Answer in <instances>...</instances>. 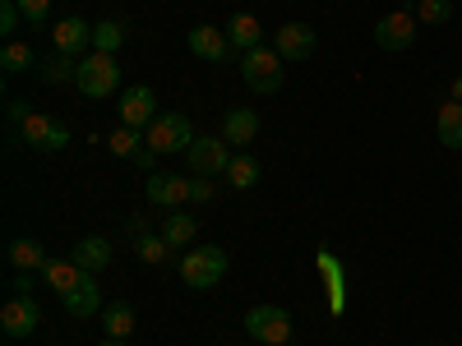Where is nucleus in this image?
Returning <instances> with one entry per match:
<instances>
[{"label":"nucleus","mask_w":462,"mask_h":346,"mask_svg":"<svg viewBox=\"0 0 462 346\" xmlns=\"http://www.w3.org/2000/svg\"><path fill=\"white\" fill-rule=\"evenodd\" d=\"M416 32H420L416 10H393V14H383L374 23V47L379 51H407L416 42Z\"/></svg>","instance_id":"obj_8"},{"label":"nucleus","mask_w":462,"mask_h":346,"mask_svg":"<svg viewBox=\"0 0 462 346\" xmlns=\"http://www.w3.org/2000/svg\"><path fill=\"white\" fill-rule=\"evenodd\" d=\"M42 278H47V287L56 291V296H65L74 282L84 278V268L74 263V259H47V268H42Z\"/></svg>","instance_id":"obj_21"},{"label":"nucleus","mask_w":462,"mask_h":346,"mask_svg":"<svg viewBox=\"0 0 462 346\" xmlns=\"http://www.w3.org/2000/svg\"><path fill=\"white\" fill-rule=\"evenodd\" d=\"M37 323H42V310H37L32 296H10L5 310H0V332L14 337V341L28 337V332H37Z\"/></svg>","instance_id":"obj_9"},{"label":"nucleus","mask_w":462,"mask_h":346,"mask_svg":"<svg viewBox=\"0 0 462 346\" xmlns=\"http://www.w3.org/2000/svg\"><path fill=\"white\" fill-rule=\"evenodd\" d=\"M19 134H23V143L32 152H65L69 148L65 121H56V115H47V111H28L23 121H19Z\"/></svg>","instance_id":"obj_5"},{"label":"nucleus","mask_w":462,"mask_h":346,"mask_svg":"<svg viewBox=\"0 0 462 346\" xmlns=\"http://www.w3.org/2000/svg\"><path fill=\"white\" fill-rule=\"evenodd\" d=\"M23 115H28V111H23V102H19V97H10V121L19 125V121H23Z\"/></svg>","instance_id":"obj_36"},{"label":"nucleus","mask_w":462,"mask_h":346,"mask_svg":"<svg viewBox=\"0 0 462 346\" xmlns=\"http://www.w3.org/2000/svg\"><path fill=\"white\" fill-rule=\"evenodd\" d=\"M195 236H199V222H195V217L180 213V208H176V213H167V222H162V241H167L171 250H185Z\"/></svg>","instance_id":"obj_19"},{"label":"nucleus","mask_w":462,"mask_h":346,"mask_svg":"<svg viewBox=\"0 0 462 346\" xmlns=\"http://www.w3.org/2000/svg\"><path fill=\"white\" fill-rule=\"evenodd\" d=\"M65 314L69 319H93L97 310H102V291H97V273H84L79 282H74L65 296Z\"/></svg>","instance_id":"obj_12"},{"label":"nucleus","mask_w":462,"mask_h":346,"mask_svg":"<svg viewBox=\"0 0 462 346\" xmlns=\"http://www.w3.org/2000/svg\"><path fill=\"white\" fill-rule=\"evenodd\" d=\"M51 42H56V51H65V56H74V51H84L88 42H93V23H84V19H60L56 28H51Z\"/></svg>","instance_id":"obj_15"},{"label":"nucleus","mask_w":462,"mask_h":346,"mask_svg":"<svg viewBox=\"0 0 462 346\" xmlns=\"http://www.w3.org/2000/svg\"><path fill=\"white\" fill-rule=\"evenodd\" d=\"M199 134H195V125L185 121L180 111H158V121H152L148 130H143V143L152 148V152H189V143H195Z\"/></svg>","instance_id":"obj_3"},{"label":"nucleus","mask_w":462,"mask_h":346,"mask_svg":"<svg viewBox=\"0 0 462 346\" xmlns=\"http://www.w3.org/2000/svg\"><path fill=\"white\" fill-rule=\"evenodd\" d=\"M69 259H74V263H79V268H84V273H102V268L111 263V245H106L102 236H84L79 245H74V250H69Z\"/></svg>","instance_id":"obj_17"},{"label":"nucleus","mask_w":462,"mask_h":346,"mask_svg":"<svg viewBox=\"0 0 462 346\" xmlns=\"http://www.w3.org/2000/svg\"><path fill=\"white\" fill-rule=\"evenodd\" d=\"M152 121H158V97H152V88H130L121 97V125L148 130Z\"/></svg>","instance_id":"obj_13"},{"label":"nucleus","mask_w":462,"mask_h":346,"mask_svg":"<svg viewBox=\"0 0 462 346\" xmlns=\"http://www.w3.org/2000/svg\"><path fill=\"white\" fill-rule=\"evenodd\" d=\"M74 88H79L84 97H111L116 88H121V65H116V56H84L79 60V74H74Z\"/></svg>","instance_id":"obj_4"},{"label":"nucleus","mask_w":462,"mask_h":346,"mask_svg":"<svg viewBox=\"0 0 462 346\" xmlns=\"http://www.w3.org/2000/svg\"><path fill=\"white\" fill-rule=\"evenodd\" d=\"M47 74V84H60V79H74V74H79V60L74 56H65V51H56V60L42 69Z\"/></svg>","instance_id":"obj_30"},{"label":"nucleus","mask_w":462,"mask_h":346,"mask_svg":"<svg viewBox=\"0 0 462 346\" xmlns=\"http://www.w3.org/2000/svg\"><path fill=\"white\" fill-rule=\"evenodd\" d=\"M167 254H171V245L162 236H148V231L139 236V259L143 263H167Z\"/></svg>","instance_id":"obj_29"},{"label":"nucleus","mask_w":462,"mask_h":346,"mask_svg":"<svg viewBox=\"0 0 462 346\" xmlns=\"http://www.w3.org/2000/svg\"><path fill=\"white\" fill-rule=\"evenodd\" d=\"M143 195H148V204L152 208H180V204H189V176H162V171H152L148 176V185H143Z\"/></svg>","instance_id":"obj_11"},{"label":"nucleus","mask_w":462,"mask_h":346,"mask_svg":"<svg viewBox=\"0 0 462 346\" xmlns=\"http://www.w3.org/2000/svg\"><path fill=\"white\" fill-rule=\"evenodd\" d=\"M226 185H231V189H250V185H259V162H254V158H231V167H226Z\"/></svg>","instance_id":"obj_25"},{"label":"nucleus","mask_w":462,"mask_h":346,"mask_svg":"<svg viewBox=\"0 0 462 346\" xmlns=\"http://www.w3.org/2000/svg\"><path fill=\"white\" fill-rule=\"evenodd\" d=\"M213 195H217L213 176H189V204H213Z\"/></svg>","instance_id":"obj_32"},{"label":"nucleus","mask_w":462,"mask_h":346,"mask_svg":"<svg viewBox=\"0 0 462 346\" xmlns=\"http://www.w3.org/2000/svg\"><path fill=\"white\" fill-rule=\"evenodd\" d=\"M0 65H5L10 74H19V69H32V65H37V56H32V47H28V42H5V51H0Z\"/></svg>","instance_id":"obj_27"},{"label":"nucleus","mask_w":462,"mask_h":346,"mask_svg":"<svg viewBox=\"0 0 462 346\" xmlns=\"http://www.w3.org/2000/svg\"><path fill=\"white\" fill-rule=\"evenodd\" d=\"M185 167H189V176H226V167H231V143L217 134H199L195 143H189V152H185Z\"/></svg>","instance_id":"obj_7"},{"label":"nucleus","mask_w":462,"mask_h":346,"mask_svg":"<svg viewBox=\"0 0 462 346\" xmlns=\"http://www.w3.org/2000/svg\"><path fill=\"white\" fill-rule=\"evenodd\" d=\"M19 0H0V32H5L10 37V42H14V32H19Z\"/></svg>","instance_id":"obj_33"},{"label":"nucleus","mask_w":462,"mask_h":346,"mask_svg":"<svg viewBox=\"0 0 462 346\" xmlns=\"http://www.w3.org/2000/svg\"><path fill=\"white\" fill-rule=\"evenodd\" d=\"M121 47H125V23H121V19H102V23L93 28V51L116 56Z\"/></svg>","instance_id":"obj_24"},{"label":"nucleus","mask_w":462,"mask_h":346,"mask_svg":"<svg viewBox=\"0 0 462 346\" xmlns=\"http://www.w3.org/2000/svg\"><path fill=\"white\" fill-rule=\"evenodd\" d=\"M102 332L116 337V341H125L134 332V310H130L125 300H116V305H106V310H102Z\"/></svg>","instance_id":"obj_22"},{"label":"nucleus","mask_w":462,"mask_h":346,"mask_svg":"<svg viewBox=\"0 0 462 346\" xmlns=\"http://www.w3.org/2000/svg\"><path fill=\"white\" fill-rule=\"evenodd\" d=\"M245 332L263 346H287L296 328H291V314L278 310V305H254V310L245 314Z\"/></svg>","instance_id":"obj_6"},{"label":"nucleus","mask_w":462,"mask_h":346,"mask_svg":"<svg viewBox=\"0 0 462 346\" xmlns=\"http://www.w3.org/2000/svg\"><path fill=\"white\" fill-rule=\"evenodd\" d=\"M416 19H420V28H435V23H448L453 19V0H420L416 5Z\"/></svg>","instance_id":"obj_28"},{"label":"nucleus","mask_w":462,"mask_h":346,"mask_svg":"<svg viewBox=\"0 0 462 346\" xmlns=\"http://www.w3.org/2000/svg\"><path fill=\"white\" fill-rule=\"evenodd\" d=\"M189 51H195L199 60L208 65H222L231 42H226V28H213V23H199V28H189Z\"/></svg>","instance_id":"obj_14"},{"label":"nucleus","mask_w":462,"mask_h":346,"mask_svg":"<svg viewBox=\"0 0 462 346\" xmlns=\"http://www.w3.org/2000/svg\"><path fill=\"white\" fill-rule=\"evenodd\" d=\"M448 97H453V102H462V74H457V79H453V88H448Z\"/></svg>","instance_id":"obj_37"},{"label":"nucleus","mask_w":462,"mask_h":346,"mask_svg":"<svg viewBox=\"0 0 462 346\" xmlns=\"http://www.w3.org/2000/svg\"><path fill=\"white\" fill-rule=\"evenodd\" d=\"M10 268L14 273H32V268H47V250L37 241H10Z\"/></svg>","instance_id":"obj_23"},{"label":"nucleus","mask_w":462,"mask_h":346,"mask_svg":"<svg viewBox=\"0 0 462 346\" xmlns=\"http://www.w3.org/2000/svg\"><path fill=\"white\" fill-rule=\"evenodd\" d=\"M282 69H287V60H282L273 47H254V51H245V60H241V79L250 84V93L273 97V93H282Z\"/></svg>","instance_id":"obj_1"},{"label":"nucleus","mask_w":462,"mask_h":346,"mask_svg":"<svg viewBox=\"0 0 462 346\" xmlns=\"http://www.w3.org/2000/svg\"><path fill=\"white\" fill-rule=\"evenodd\" d=\"M139 139H143V130H130V125H121L116 134H106V148L116 152V158H134V152L143 148Z\"/></svg>","instance_id":"obj_26"},{"label":"nucleus","mask_w":462,"mask_h":346,"mask_svg":"<svg viewBox=\"0 0 462 346\" xmlns=\"http://www.w3.org/2000/svg\"><path fill=\"white\" fill-rule=\"evenodd\" d=\"M315 28L310 23H282L278 37H273V51L287 60V65H300V60H310L315 56Z\"/></svg>","instance_id":"obj_10"},{"label":"nucleus","mask_w":462,"mask_h":346,"mask_svg":"<svg viewBox=\"0 0 462 346\" xmlns=\"http://www.w3.org/2000/svg\"><path fill=\"white\" fill-rule=\"evenodd\" d=\"M222 278H226V250H217V245L189 250V254L180 259V282H185L189 291H213Z\"/></svg>","instance_id":"obj_2"},{"label":"nucleus","mask_w":462,"mask_h":346,"mask_svg":"<svg viewBox=\"0 0 462 346\" xmlns=\"http://www.w3.org/2000/svg\"><path fill=\"white\" fill-rule=\"evenodd\" d=\"M14 296H32V273H14Z\"/></svg>","instance_id":"obj_35"},{"label":"nucleus","mask_w":462,"mask_h":346,"mask_svg":"<svg viewBox=\"0 0 462 346\" xmlns=\"http://www.w3.org/2000/svg\"><path fill=\"white\" fill-rule=\"evenodd\" d=\"M259 134V115L250 106H236V111H226V121H222V139L231 148H245L250 139Z\"/></svg>","instance_id":"obj_16"},{"label":"nucleus","mask_w":462,"mask_h":346,"mask_svg":"<svg viewBox=\"0 0 462 346\" xmlns=\"http://www.w3.org/2000/svg\"><path fill=\"white\" fill-rule=\"evenodd\" d=\"M158 158H162V152H152V148H148V143H143V148H139V152H134V158H130V162H134V167H139V171H148V176H152V167H158Z\"/></svg>","instance_id":"obj_34"},{"label":"nucleus","mask_w":462,"mask_h":346,"mask_svg":"<svg viewBox=\"0 0 462 346\" xmlns=\"http://www.w3.org/2000/svg\"><path fill=\"white\" fill-rule=\"evenodd\" d=\"M19 14L28 19V28H42L51 19V0H19Z\"/></svg>","instance_id":"obj_31"},{"label":"nucleus","mask_w":462,"mask_h":346,"mask_svg":"<svg viewBox=\"0 0 462 346\" xmlns=\"http://www.w3.org/2000/svg\"><path fill=\"white\" fill-rule=\"evenodd\" d=\"M97 346H125V341H116V337H106V341H97Z\"/></svg>","instance_id":"obj_38"},{"label":"nucleus","mask_w":462,"mask_h":346,"mask_svg":"<svg viewBox=\"0 0 462 346\" xmlns=\"http://www.w3.org/2000/svg\"><path fill=\"white\" fill-rule=\"evenodd\" d=\"M435 134H439L444 148H462V102L448 97V102L435 111Z\"/></svg>","instance_id":"obj_18"},{"label":"nucleus","mask_w":462,"mask_h":346,"mask_svg":"<svg viewBox=\"0 0 462 346\" xmlns=\"http://www.w3.org/2000/svg\"><path fill=\"white\" fill-rule=\"evenodd\" d=\"M226 42L236 47L241 56L254 51V47H259V19H254V14H231V23H226Z\"/></svg>","instance_id":"obj_20"}]
</instances>
